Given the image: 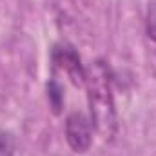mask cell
<instances>
[{
	"mask_svg": "<svg viewBox=\"0 0 156 156\" xmlns=\"http://www.w3.org/2000/svg\"><path fill=\"white\" fill-rule=\"evenodd\" d=\"M53 64L56 67H60L62 71L67 73V76L71 78V82L75 85H85V67L82 64V58L76 53V49L69 44H56L53 47L51 53Z\"/></svg>",
	"mask_w": 156,
	"mask_h": 156,
	"instance_id": "2",
	"label": "cell"
},
{
	"mask_svg": "<svg viewBox=\"0 0 156 156\" xmlns=\"http://www.w3.org/2000/svg\"><path fill=\"white\" fill-rule=\"evenodd\" d=\"M85 85L91 122L98 136L105 142H113L118 134V115L115 107L113 89H111V73L109 66L104 60H96L85 69Z\"/></svg>",
	"mask_w": 156,
	"mask_h": 156,
	"instance_id": "1",
	"label": "cell"
},
{
	"mask_svg": "<svg viewBox=\"0 0 156 156\" xmlns=\"http://www.w3.org/2000/svg\"><path fill=\"white\" fill-rule=\"evenodd\" d=\"M45 93H47V102H49V107H51L53 115L60 116L62 111H64V104H66L64 87H62L55 78H51V80L45 83Z\"/></svg>",
	"mask_w": 156,
	"mask_h": 156,
	"instance_id": "4",
	"label": "cell"
},
{
	"mask_svg": "<svg viewBox=\"0 0 156 156\" xmlns=\"http://www.w3.org/2000/svg\"><path fill=\"white\" fill-rule=\"evenodd\" d=\"M66 140L75 153L89 151L93 144V125L82 113H71L66 118Z\"/></svg>",
	"mask_w": 156,
	"mask_h": 156,
	"instance_id": "3",
	"label": "cell"
},
{
	"mask_svg": "<svg viewBox=\"0 0 156 156\" xmlns=\"http://www.w3.org/2000/svg\"><path fill=\"white\" fill-rule=\"evenodd\" d=\"M0 156H15V140L5 131H0Z\"/></svg>",
	"mask_w": 156,
	"mask_h": 156,
	"instance_id": "6",
	"label": "cell"
},
{
	"mask_svg": "<svg viewBox=\"0 0 156 156\" xmlns=\"http://www.w3.org/2000/svg\"><path fill=\"white\" fill-rule=\"evenodd\" d=\"M145 31H147V37L153 42H156V0L149 2L147 18H145Z\"/></svg>",
	"mask_w": 156,
	"mask_h": 156,
	"instance_id": "5",
	"label": "cell"
}]
</instances>
